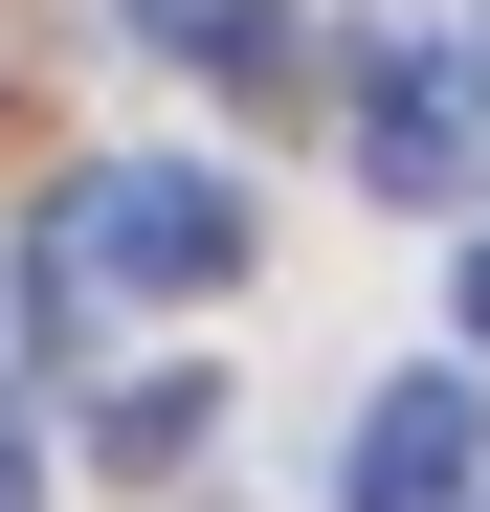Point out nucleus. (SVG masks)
Returning a JSON list of instances; mask_svg holds the SVG:
<instances>
[{
    "mask_svg": "<svg viewBox=\"0 0 490 512\" xmlns=\"http://www.w3.org/2000/svg\"><path fill=\"white\" fill-rule=\"evenodd\" d=\"M67 245H90V290H223L245 268V201L201 156H112V179H67Z\"/></svg>",
    "mask_w": 490,
    "mask_h": 512,
    "instance_id": "nucleus-1",
    "label": "nucleus"
},
{
    "mask_svg": "<svg viewBox=\"0 0 490 512\" xmlns=\"http://www.w3.org/2000/svg\"><path fill=\"white\" fill-rule=\"evenodd\" d=\"M357 179H379V201H468V179H490V67L379 45V67H357Z\"/></svg>",
    "mask_w": 490,
    "mask_h": 512,
    "instance_id": "nucleus-2",
    "label": "nucleus"
},
{
    "mask_svg": "<svg viewBox=\"0 0 490 512\" xmlns=\"http://www.w3.org/2000/svg\"><path fill=\"white\" fill-rule=\"evenodd\" d=\"M468 490H490V423H468V379H379V423H357L335 512H468Z\"/></svg>",
    "mask_w": 490,
    "mask_h": 512,
    "instance_id": "nucleus-3",
    "label": "nucleus"
},
{
    "mask_svg": "<svg viewBox=\"0 0 490 512\" xmlns=\"http://www.w3.org/2000/svg\"><path fill=\"white\" fill-rule=\"evenodd\" d=\"M90 446H112V468H201V446H223V379H201V357H179V379H112Z\"/></svg>",
    "mask_w": 490,
    "mask_h": 512,
    "instance_id": "nucleus-4",
    "label": "nucleus"
},
{
    "mask_svg": "<svg viewBox=\"0 0 490 512\" xmlns=\"http://www.w3.org/2000/svg\"><path fill=\"white\" fill-rule=\"evenodd\" d=\"M0 512H45V446H23V401H0Z\"/></svg>",
    "mask_w": 490,
    "mask_h": 512,
    "instance_id": "nucleus-5",
    "label": "nucleus"
},
{
    "mask_svg": "<svg viewBox=\"0 0 490 512\" xmlns=\"http://www.w3.org/2000/svg\"><path fill=\"white\" fill-rule=\"evenodd\" d=\"M468 357H490V245H468Z\"/></svg>",
    "mask_w": 490,
    "mask_h": 512,
    "instance_id": "nucleus-6",
    "label": "nucleus"
},
{
    "mask_svg": "<svg viewBox=\"0 0 490 512\" xmlns=\"http://www.w3.org/2000/svg\"><path fill=\"white\" fill-rule=\"evenodd\" d=\"M468 512H490V490H468Z\"/></svg>",
    "mask_w": 490,
    "mask_h": 512,
    "instance_id": "nucleus-7",
    "label": "nucleus"
}]
</instances>
